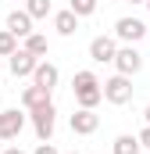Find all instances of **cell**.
Listing matches in <instances>:
<instances>
[{
	"instance_id": "8fae6325",
	"label": "cell",
	"mask_w": 150,
	"mask_h": 154,
	"mask_svg": "<svg viewBox=\"0 0 150 154\" xmlns=\"http://www.w3.org/2000/svg\"><path fill=\"white\" fill-rule=\"evenodd\" d=\"M75 100H79V108H89V111H97V104L104 100V93H100V82L75 86Z\"/></svg>"
},
{
	"instance_id": "30bf717a",
	"label": "cell",
	"mask_w": 150,
	"mask_h": 154,
	"mask_svg": "<svg viewBox=\"0 0 150 154\" xmlns=\"http://www.w3.org/2000/svg\"><path fill=\"white\" fill-rule=\"evenodd\" d=\"M7 32H11L14 39H25L29 32H36V29H32V18L25 14V7H22V11H11V14H7Z\"/></svg>"
},
{
	"instance_id": "e0dca14e",
	"label": "cell",
	"mask_w": 150,
	"mask_h": 154,
	"mask_svg": "<svg viewBox=\"0 0 150 154\" xmlns=\"http://www.w3.org/2000/svg\"><path fill=\"white\" fill-rule=\"evenodd\" d=\"M97 4H100V0H72V4H68V11L79 14V18H89V14L97 11Z\"/></svg>"
},
{
	"instance_id": "2e32d148",
	"label": "cell",
	"mask_w": 150,
	"mask_h": 154,
	"mask_svg": "<svg viewBox=\"0 0 150 154\" xmlns=\"http://www.w3.org/2000/svg\"><path fill=\"white\" fill-rule=\"evenodd\" d=\"M50 11H54V4H50V0H25V14H29L32 22H36V18H46Z\"/></svg>"
},
{
	"instance_id": "d4e9b609",
	"label": "cell",
	"mask_w": 150,
	"mask_h": 154,
	"mask_svg": "<svg viewBox=\"0 0 150 154\" xmlns=\"http://www.w3.org/2000/svg\"><path fill=\"white\" fill-rule=\"evenodd\" d=\"M68 154H79V151H68Z\"/></svg>"
},
{
	"instance_id": "277c9868",
	"label": "cell",
	"mask_w": 150,
	"mask_h": 154,
	"mask_svg": "<svg viewBox=\"0 0 150 154\" xmlns=\"http://www.w3.org/2000/svg\"><path fill=\"white\" fill-rule=\"evenodd\" d=\"M147 36V25L136 18V14H125V18H118L114 22V39H122V43H140V39Z\"/></svg>"
},
{
	"instance_id": "9c48e42d",
	"label": "cell",
	"mask_w": 150,
	"mask_h": 154,
	"mask_svg": "<svg viewBox=\"0 0 150 154\" xmlns=\"http://www.w3.org/2000/svg\"><path fill=\"white\" fill-rule=\"evenodd\" d=\"M22 129H25V115H22L18 108H11V111H0V140H14Z\"/></svg>"
},
{
	"instance_id": "3957f363",
	"label": "cell",
	"mask_w": 150,
	"mask_h": 154,
	"mask_svg": "<svg viewBox=\"0 0 150 154\" xmlns=\"http://www.w3.org/2000/svg\"><path fill=\"white\" fill-rule=\"evenodd\" d=\"M111 65L118 68V75H129V79H132L140 68H143V54H140L132 43H125V47L114 50V61H111Z\"/></svg>"
},
{
	"instance_id": "4316f807",
	"label": "cell",
	"mask_w": 150,
	"mask_h": 154,
	"mask_svg": "<svg viewBox=\"0 0 150 154\" xmlns=\"http://www.w3.org/2000/svg\"><path fill=\"white\" fill-rule=\"evenodd\" d=\"M143 154H147V151H143Z\"/></svg>"
},
{
	"instance_id": "7a4b0ae2",
	"label": "cell",
	"mask_w": 150,
	"mask_h": 154,
	"mask_svg": "<svg viewBox=\"0 0 150 154\" xmlns=\"http://www.w3.org/2000/svg\"><path fill=\"white\" fill-rule=\"evenodd\" d=\"M100 93H104V100L114 104V108H122V104H129L132 100V79L129 75H111L100 82Z\"/></svg>"
},
{
	"instance_id": "ffe728a7",
	"label": "cell",
	"mask_w": 150,
	"mask_h": 154,
	"mask_svg": "<svg viewBox=\"0 0 150 154\" xmlns=\"http://www.w3.org/2000/svg\"><path fill=\"white\" fill-rule=\"evenodd\" d=\"M32 154H61V151H57V147H54V143L46 140V143H39V147H36V151H32Z\"/></svg>"
},
{
	"instance_id": "484cf974",
	"label": "cell",
	"mask_w": 150,
	"mask_h": 154,
	"mask_svg": "<svg viewBox=\"0 0 150 154\" xmlns=\"http://www.w3.org/2000/svg\"><path fill=\"white\" fill-rule=\"evenodd\" d=\"M147 36H150V29H147Z\"/></svg>"
},
{
	"instance_id": "4fadbf2b",
	"label": "cell",
	"mask_w": 150,
	"mask_h": 154,
	"mask_svg": "<svg viewBox=\"0 0 150 154\" xmlns=\"http://www.w3.org/2000/svg\"><path fill=\"white\" fill-rule=\"evenodd\" d=\"M22 50H29L32 57H39V61H43V57H46V50H50V39L43 36V32H29V36H25V43H22Z\"/></svg>"
},
{
	"instance_id": "9a60e30c",
	"label": "cell",
	"mask_w": 150,
	"mask_h": 154,
	"mask_svg": "<svg viewBox=\"0 0 150 154\" xmlns=\"http://www.w3.org/2000/svg\"><path fill=\"white\" fill-rule=\"evenodd\" d=\"M111 151L114 154H143V147H140V140H136L132 133H122V136L111 143Z\"/></svg>"
},
{
	"instance_id": "5bb4252c",
	"label": "cell",
	"mask_w": 150,
	"mask_h": 154,
	"mask_svg": "<svg viewBox=\"0 0 150 154\" xmlns=\"http://www.w3.org/2000/svg\"><path fill=\"white\" fill-rule=\"evenodd\" d=\"M46 100H50V93L39 90V86H25V90H22V108H25V111H32V108L46 104Z\"/></svg>"
},
{
	"instance_id": "7402d4cb",
	"label": "cell",
	"mask_w": 150,
	"mask_h": 154,
	"mask_svg": "<svg viewBox=\"0 0 150 154\" xmlns=\"http://www.w3.org/2000/svg\"><path fill=\"white\" fill-rule=\"evenodd\" d=\"M143 118H147V125H150V104H147V111H143Z\"/></svg>"
},
{
	"instance_id": "7c38bea8",
	"label": "cell",
	"mask_w": 150,
	"mask_h": 154,
	"mask_svg": "<svg viewBox=\"0 0 150 154\" xmlns=\"http://www.w3.org/2000/svg\"><path fill=\"white\" fill-rule=\"evenodd\" d=\"M54 29H57V36H75V32H79V14L57 11V14H54Z\"/></svg>"
},
{
	"instance_id": "ba28073f",
	"label": "cell",
	"mask_w": 150,
	"mask_h": 154,
	"mask_svg": "<svg viewBox=\"0 0 150 154\" xmlns=\"http://www.w3.org/2000/svg\"><path fill=\"white\" fill-rule=\"evenodd\" d=\"M36 65H39V57H32V54H29V50H22V47L7 57V68H11V75H14V79L32 75V68H36Z\"/></svg>"
},
{
	"instance_id": "8992f818",
	"label": "cell",
	"mask_w": 150,
	"mask_h": 154,
	"mask_svg": "<svg viewBox=\"0 0 150 154\" xmlns=\"http://www.w3.org/2000/svg\"><path fill=\"white\" fill-rule=\"evenodd\" d=\"M32 86H39V90H46V93H54V86H57V79H61V72H57V65L54 61H39L36 68H32Z\"/></svg>"
},
{
	"instance_id": "ac0fdd59",
	"label": "cell",
	"mask_w": 150,
	"mask_h": 154,
	"mask_svg": "<svg viewBox=\"0 0 150 154\" xmlns=\"http://www.w3.org/2000/svg\"><path fill=\"white\" fill-rule=\"evenodd\" d=\"M14 50H18V39L11 36L7 29H0V57H11Z\"/></svg>"
},
{
	"instance_id": "6da1fadb",
	"label": "cell",
	"mask_w": 150,
	"mask_h": 154,
	"mask_svg": "<svg viewBox=\"0 0 150 154\" xmlns=\"http://www.w3.org/2000/svg\"><path fill=\"white\" fill-rule=\"evenodd\" d=\"M32 118V129H36L39 143H46V140H54V125H57V108H54V100H46V104H39L29 111Z\"/></svg>"
},
{
	"instance_id": "44dd1931",
	"label": "cell",
	"mask_w": 150,
	"mask_h": 154,
	"mask_svg": "<svg viewBox=\"0 0 150 154\" xmlns=\"http://www.w3.org/2000/svg\"><path fill=\"white\" fill-rule=\"evenodd\" d=\"M4 154H25V151H22V147H7Z\"/></svg>"
},
{
	"instance_id": "603a6c76",
	"label": "cell",
	"mask_w": 150,
	"mask_h": 154,
	"mask_svg": "<svg viewBox=\"0 0 150 154\" xmlns=\"http://www.w3.org/2000/svg\"><path fill=\"white\" fill-rule=\"evenodd\" d=\"M129 4H147V0H129Z\"/></svg>"
},
{
	"instance_id": "cb8c5ba5",
	"label": "cell",
	"mask_w": 150,
	"mask_h": 154,
	"mask_svg": "<svg viewBox=\"0 0 150 154\" xmlns=\"http://www.w3.org/2000/svg\"><path fill=\"white\" fill-rule=\"evenodd\" d=\"M147 11H150V0H147Z\"/></svg>"
},
{
	"instance_id": "52a82bcc",
	"label": "cell",
	"mask_w": 150,
	"mask_h": 154,
	"mask_svg": "<svg viewBox=\"0 0 150 154\" xmlns=\"http://www.w3.org/2000/svg\"><path fill=\"white\" fill-rule=\"evenodd\" d=\"M114 50H118V39H114V36H93V39H89V57H93L97 65L114 61Z\"/></svg>"
},
{
	"instance_id": "d6986e66",
	"label": "cell",
	"mask_w": 150,
	"mask_h": 154,
	"mask_svg": "<svg viewBox=\"0 0 150 154\" xmlns=\"http://www.w3.org/2000/svg\"><path fill=\"white\" fill-rule=\"evenodd\" d=\"M136 140H140V147H143V151L150 154V125H143V129L136 133Z\"/></svg>"
},
{
	"instance_id": "5b68a950",
	"label": "cell",
	"mask_w": 150,
	"mask_h": 154,
	"mask_svg": "<svg viewBox=\"0 0 150 154\" xmlns=\"http://www.w3.org/2000/svg\"><path fill=\"white\" fill-rule=\"evenodd\" d=\"M68 125H72L75 136H93V133H97V125H100V115H97V111H89V108H79V111L68 118Z\"/></svg>"
}]
</instances>
